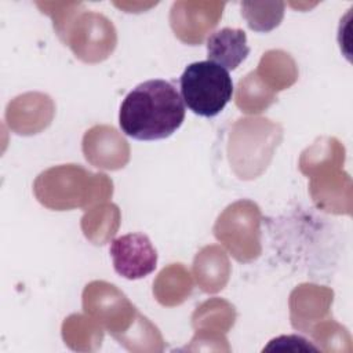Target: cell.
<instances>
[{"label":"cell","mask_w":353,"mask_h":353,"mask_svg":"<svg viewBox=\"0 0 353 353\" xmlns=\"http://www.w3.org/2000/svg\"><path fill=\"white\" fill-rule=\"evenodd\" d=\"M183 119V99L170 81L160 79L132 88L119 113L123 132L138 141L164 139L182 125Z\"/></svg>","instance_id":"cell-1"},{"label":"cell","mask_w":353,"mask_h":353,"mask_svg":"<svg viewBox=\"0 0 353 353\" xmlns=\"http://www.w3.org/2000/svg\"><path fill=\"white\" fill-rule=\"evenodd\" d=\"M40 204L55 211L84 208L106 201L113 183L105 174H92L76 164H63L43 171L33 183Z\"/></svg>","instance_id":"cell-2"},{"label":"cell","mask_w":353,"mask_h":353,"mask_svg":"<svg viewBox=\"0 0 353 353\" xmlns=\"http://www.w3.org/2000/svg\"><path fill=\"white\" fill-rule=\"evenodd\" d=\"M283 139V128L265 117L239 119L229 134L228 157L240 179H254L269 165Z\"/></svg>","instance_id":"cell-3"},{"label":"cell","mask_w":353,"mask_h":353,"mask_svg":"<svg viewBox=\"0 0 353 353\" xmlns=\"http://www.w3.org/2000/svg\"><path fill=\"white\" fill-rule=\"evenodd\" d=\"M179 84L185 105L193 113L204 117L221 113L233 94L229 72L211 61L188 65Z\"/></svg>","instance_id":"cell-4"},{"label":"cell","mask_w":353,"mask_h":353,"mask_svg":"<svg viewBox=\"0 0 353 353\" xmlns=\"http://www.w3.org/2000/svg\"><path fill=\"white\" fill-rule=\"evenodd\" d=\"M261 211L250 200L228 205L214 225V234L239 262H251L261 252Z\"/></svg>","instance_id":"cell-5"},{"label":"cell","mask_w":353,"mask_h":353,"mask_svg":"<svg viewBox=\"0 0 353 353\" xmlns=\"http://www.w3.org/2000/svg\"><path fill=\"white\" fill-rule=\"evenodd\" d=\"M83 309L113 338L125 332L139 313L116 285L106 281H91L85 285Z\"/></svg>","instance_id":"cell-6"},{"label":"cell","mask_w":353,"mask_h":353,"mask_svg":"<svg viewBox=\"0 0 353 353\" xmlns=\"http://www.w3.org/2000/svg\"><path fill=\"white\" fill-rule=\"evenodd\" d=\"M63 43L83 62L97 63L105 61L114 51L117 34L113 23L105 15L87 11L74 19Z\"/></svg>","instance_id":"cell-7"},{"label":"cell","mask_w":353,"mask_h":353,"mask_svg":"<svg viewBox=\"0 0 353 353\" xmlns=\"http://www.w3.org/2000/svg\"><path fill=\"white\" fill-rule=\"evenodd\" d=\"M225 3L176 1L171 7L170 23L175 36L190 46L201 44L222 17Z\"/></svg>","instance_id":"cell-8"},{"label":"cell","mask_w":353,"mask_h":353,"mask_svg":"<svg viewBox=\"0 0 353 353\" xmlns=\"http://www.w3.org/2000/svg\"><path fill=\"white\" fill-rule=\"evenodd\" d=\"M110 255L114 270L128 280L148 276L157 263V252L143 233H130L114 239L110 244Z\"/></svg>","instance_id":"cell-9"},{"label":"cell","mask_w":353,"mask_h":353,"mask_svg":"<svg viewBox=\"0 0 353 353\" xmlns=\"http://www.w3.org/2000/svg\"><path fill=\"white\" fill-rule=\"evenodd\" d=\"M54 113L55 105L47 94L26 92L7 105L6 120L14 132L33 135L51 124Z\"/></svg>","instance_id":"cell-10"},{"label":"cell","mask_w":353,"mask_h":353,"mask_svg":"<svg viewBox=\"0 0 353 353\" xmlns=\"http://www.w3.org/2000/svg\"><path fill=\"white\" fill-rule=\"evenodd\" d=\"M83 153L88 163L105 170L123 168L130 160L127 141L109 125H95L84 134Z\"/></svg>","instance_id":"cell-11"},{"label":"cell","mask_w":353,"mask_h":353,"mask_svg":"<svg viewBox=\"0 0 353 353\" xmlns=\"http://www.w3.org/2000/svg\"><path fill=\"white\" fill-rule=\"evenodd\" d=\"M332 291L316 284H301L290 296L292 327L310 332L314 324L330 317Z\"/></svg>","instance_id":"cell-12"},{"label":"cell","mask_w":353,"mask_h":353,"mask_svg":"<svg viewBox=\"0 0 353 353\" xmlns=\"http://www.w3.org/2000/svg\"><path fill=\"white\" fill-rule=\"evenodd\" d=\"M339 168H328L312 175L309 189L319 208L332 214H350L352 179Z\"/></svg>","instance_id":"cell-13"},{"label":"cell","mask_w":353,"mask_h":353,"mask_svg":"<svg viewBox=\"0 0 353 353\" xmlns=\"http://www.w3.org/2000/svg\"><path fill=\"white\" fill-rule=\"evenodd\" d=\"M247 36L243 29L223 28L207 39L208 61L226 70H234L248 55Z\"/></svg>","instance_id":"cell-14"},{"label":"cell","mask_w":353,"mask_h":353,"mask_svg":"<svg viewBox=\"0 0 353 353\" xmlns=\"http://www.w3.org/2000/svg\"><path fill=\"white\" fill-rule=\"evenodd\" d=\"M193 273L199 287L208 294L221 291L230 276V263L225 251L218 245H207L197 252Z\"/></svg>","instance_id":"cell-15"},{"label":"cell","mask_w":353,"mask_h":353,"mask_svg":"<svg viewBox=\"0 0 353 353\" xmlns=\"http://www.w3.org/2000/svg\"><path fill=\"white\" fill-rule=\"evenodd\" d=\"M255 73L274 92L291 87L298 79L295 61L290 54L281 50L265 52Z\"/></svg>","instance_id":"cell-16"},{"label":"cell","mask_w":353,"mask_h":353,"mask_svg":"<svg viewBox=\"0 0 353 353\" xmlns=\"http://www.w3.org/2000/svg\"><path fill=\"white\" fill-rule=\"evenodd\" d=\"M192 277L182 263L164 268L153 283V294L163 306L181 305L192 292Z\"/></svg>","instance_id":"cell-17"},{"label":"cell","mask_w":353,"mask_h":353,"mask_svg":"<svg viewBox=\"0 0 353 353\" xmlns=\"http://www.w3.org/2000/svg\"><path fill=\"white\" fill-rule=\"evenodd\" d=\"M65 343L76 352H95L103 339V327L90 316L70 314L62 324Z\"/></svg>","instance_id":"cell-18"},{"label":"cell","mask_w":353,"mask_h":353,"mask_svg":"<svg viewBox=\"0 0 353 353\" xmlns=\"http://www.w3.org/2000/svg\"><path fill=\"white\" fill-rule=\"evenodd\" d=\"M120 225L119 207L112 203H99L88 210L81 218L84 236L94 244H105L117 232Z\"/></svg>","instance_id":"cell-19"},{"label":"cell","mask_w":353,"mask_h":353,"mask_svg":"<svg viewBox=\"0 0 353 353\" xmlns=\"http://www.w3.org/2000/svg\"><path fill=\"white\" fill-rule=\"evenodd\" d=\"M345 149L335 138H320L307 148L299 160L301 171L309 178L320 171L341 167Z\"/></svg>","instance_id":"cell-20"},{"label":"cell","mask_w":353,"mask_h":353,"mask_svg":"<svg viewBox=\"0 0 353 353\" xmlns=\"http://www.w3.org/2000/svg\"><path fill=\"white\" fill-rule=\"evenodd\" d=\"M234 320V306L219 298L205 301L192 314V325L196 331L225 334L233 327Z\"/></svg>","instance_id":"cell-21"},{"label":"cell","mask_w":353,"mask_h":353,"mask_svg":"<svg viewBox=\"0 0 353 353\" xmlns=\"http://www.w3.org/2000/svg\"><path fill=\"white\" fill-rule=\"evenodd\" d=\"M277 101V94L270 90L255 72L248 73L239 81L236 105L244 113H261Z\"/></svg>","instance_id":"cell-22"},{"label":"cell","mask_w":353,"mask_h":353,"mask_svg":"<svg viewBox=\"0 0 353 353\" xmlns=\"http://www.w3.org/2000/svg\"><path fill=\"white\" fill-rule=\"evenodd\" d=\"M130 352H163L164 339L159 330L141 313H138L132 325L114 338Z\"/></svg>","instance_id":"cell-23"},{"label":"cell","mask_w":353,"mask_h":353,"mask_svg":"<svg viewBox=\"0 0 353 353\" xmlns=\"http://www.w3.org/2000/svg\"><path fill=\"white\" fill-rule=\"evenodd\" d=\"M241 15L250 29L255 32H270L277 28L284 17L283 1H243Z\"/></svg>","instance_id":"cell-24"},{"label":"cell","mask_w":353,"mask_h":353,"mask_svg":"<svg viewBox=\"0 0 353 353\" xmlns=\"http://www.w3.org/2000/svg\"><path fill=\"white\" fill-rule=\"evenodd\" d=\"M319 350L324 352H350L352 339L347 330L334 320L325 319L313 325L310 332Z\"/></svg>","instance_id":"cell-25"},{"label":"cell","mask_w":353,"mask_h":353,"mask_svg":"<svg viewBox=\"0 0 353 353\" xmlns=\"http://www.w3.org/2000/svg\"><path fill=\"white\" fill-rule=\"evenodd\" d=\"M47 15L54 21V29L59 39L65 41L66 34L74 19L81 14L79 8H83L81 3H36Z\"/></svg>","instance_id":"cell-26"},{"label":"cell","mask_w":353,"mask_h":353,"mask_svg":"<svg viewBox=\"0 0 353 353\" xmlns=\"http://www.w3.org/2000/svg\"><path fill=\"white\" fill-rule=\"evenodd\" d=\"M183 350H190V352H197V350L229 352L230 347L228 345V339L221 332L196 331L193 339L190 341V345L183 347Z\"/></svg>","instance_id":"cell-27"},{"label":"cell","mask_w":353,"mask_h":353,"mask_svg":"<svg viewBox=\"0 0 353 353\" xmlns=\"http://www.w3.org/2000/svg\"><path fill=\"white\" fill-rule=\"evenodd\" d=\"M266 352L269 350H291V352H317V346L309 343V341L303 339L302 336L296 335H283L279 338H274L270 341V343L263 349Z\"/></svg>","instance_id":"cell-28"}]
</instances>
